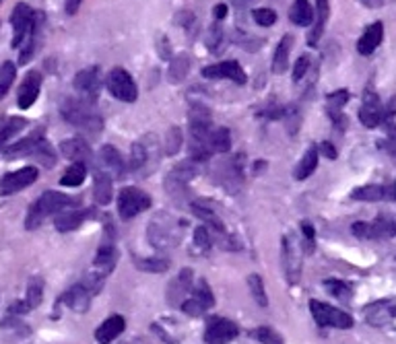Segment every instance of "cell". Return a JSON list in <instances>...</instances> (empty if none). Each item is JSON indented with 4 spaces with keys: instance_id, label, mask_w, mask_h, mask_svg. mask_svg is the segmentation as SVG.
Returning a JSON list of instances; mask_svg holds the SVG:
<instances>
[{
    "instance_id": "cell-1",
    "label": "cell",
    "mask_w": 396,
    "mask_h": 344,
    "mask_svg": "<svg viewBox=\"0 0 396 344\" xmlns=\"http://www.w3.org/2000/svg\"><path fill=\"white\" fill-rule=\"evenodd\" d=\"M60 112L71 126H77L89 134L101 132V118L93 110V103H89L80 97L79 99H64Z\"/></svg>"
},
{
    "instance_id": "cell-2",
    "label": "cell",
    "mask_w": 396,
    "mask_h": 344,
    "mask_svg": "<svg viewBox=\"0 0 396 344\" xmlns=\"http://www.w3.org/2000/svg\"><path fill=\"white\" fill-rule=\"evenodd\" d=\"M73 204V198H68L66 194H60V192H43L40 198L31 204V209L27 212V219H25V229L33 231L40 227L41 223L56 214V212L64 211L66 207Z\"/></svg>"
},
{
    "instance_id": "cell-3",
    "label": "cell",
    "mask_w": 396,
    "mask_h": 344,
    "mask_svg": "<svg viewBox=\"0 0 396 344\" xmlns=\"http://www.w3.org/2000/svg\"><path fill=\"white\" fill-rule=\"evenodd\" d=\"M310 311H312V318L320 328H338V330H349L353 328V318L349 313H345L343 309L338 307L328 306V303H322V301H310Z\"/></svg>"
},
{
    "instance_id": "cell-4",
    "label": "cell",
    "mask_w": 396,
    "mask_h": 344,
    "mask_svg": "<svg viewBox=\"0 0 396 344\" xmlns=\"http://www.w3.org/2000/svg\"><path fill=\"white\" fill-rule=\"evenodd\" d=\"M151 207V196L140 188H122L118 194V212L124 221L135 219L139 212L147 211Z\"/></svg>"
},
{
    "instance_id": "cell-5",
    "label": "cell",
    "mask_w": 396,
    "mask_h": 344,
    "mask_svg": "<svg viewBox=\"0 0 396 344\" xmlns=\"http://www.w3.org/2000/svg\"><path fill=\"white\" fill-rule=\"evenodd\" d=\"M351 231L359 239H392L396 235V223L388 214H380L372 223L365 221L353 223Z\"/></svg>"
},
{
    "instance_id": "cell-6",
    "label": "cell",
    "mask_w": 396,
    "mask_h": 344,
    "mask_svg": "<svg viewBox=\"0 0 396 344\" xmlns=\"http://www.w3.org/2000/svg\"><path fill=\"white\" fill-rule=\"evenodd\" d=\"M105 85H108V91L120 101L135 103L137 97H139V89H137L135 78L130 77V73L124 71V68H112Z\"/></svg>"
},
{
    "instance_id": "cell-7",
    "label": "cell",
    "mask_w": 396,
    "mask_h": 344,
    "mask_svg": "<svg viewBox=\"0 0 396 344\" xmlns=\"http://www.w3.org/2000/svg\"><path fill=\"white\" fill-rule=\"evenodd\" d=\"M301 251L303 249L297 244V239L293 235H285L283 237L281 262H283V270H285V278L291 285L299 283V276H301Z\"/></svg>"
},
{
    "instance_id": "cell-8",
    "label": "cell",
    "mask_w": 396,
    "mask_h": 344,
    "mask_svg": "<svg viewBox=\"0 0 396 344\" xmlns=\"http://www.w3.org/2000/svg\"><path fill=\"white\" fill-rule=\"evenodd\" d=\"M11 25H13V48H19L25 39L31 36L33 31V25H36V13L27 6L19 2L15 9H13V15H11Z\"/></svg>"
},
{
    "instance_id": "cell-9",
    "label": "cell",
    "mask_w": 396,
    "mask_h": 344,
    "mask_svg": "<svg viewBox=\"0 0 396 344\" xmlns=\"http://www.w3.org/2000/svg\"><path fill=\"white\" fill-rule=\"evenodd\" d=\"M194 175H197V167L192 163H179V165H176L172 172L167 173V177H165V190H167V194L172 198H176V200L186 198V186H188V182Z\"/></svg>"
},
{
    "instance_id": "cell-10",
    "label": "cell",
    "mask_w": 396,
    "mask_h": 344,
    "mask_svg": "<svg viewBox=\"0 0 396 344\" xmlns=\"http://www.w3.org/2000/svg\"><path fill=\"white\" fill-rule=\"evenodd\" d=\"M365 313V322L376 328H386V325H395L396 328V299H382L374 301L363 309Z\"/></svg>"
},
{
    "instance_id": "cell-11",
    "label": "cell",
    "mask_w": 396,
    "mask_h": 344,
    "mask_svg": "<svg viewBox=\"0 0 396 344\" xmlns=\"http://www.w3.org/2000/svg\"><path fill=\"white\" fill-rule=\"evenodd\" d=\"M38 167H23L13 173H6L2 179H0V196H11V194H17V192L29 188L36 179H38Z\"/></svg>"
},
{
    "instance_id": "cell-12",
    "label": "cell",
    "mask_w": 396,
    "mask_h": 344,
    "mask_svg": "<svg viewBox=\"0 0 396 344\" xmlns=\"http://www.w3.org/2000/svg\"><path fill=\"white\" fill-rule=\"evenodd\" d=\"M73 83H75V89L79 91L80 99L95 103L99 89H101V75H99L98 66H91V68H85V71L77 73Z\"/></svg>"
},
{
    "instance_id": "cell-13",
    "label": "cell",
    "mask_w": 396,
    "mask_h": 344,
    "mask_svg": "<svg viewBox=\"0 0 396 344\" xmlns=\"http://www.w3.org/2000/svg\"><path fill=\"white\" fill-rule=\"evenodd\" d=\"M239 330L238 325L229 320H223V318H215L211 320L207 325V332H204V343L207 344H227L231 340L238 338Z\"/></svg>"
},
{
    "instance_id": "cell-14",
    "label": "cell",
    "mask_w": 396,
    "mask_h": 344,
    "mask_svg": "<svg viewBox=\"0 0 396 344\" xmlns=\"http://www.w3.org/2000/svg\"><path fill=\"white\" fill-rule=\"evenodd\" d=\"M202 77L204 78H229L238 85H246L248 83V75L244 73V68L239 66L236 60H225L219 64H211L202 68Z\"/></svg>"
},
{
    "instance_id": "cell-15",
    "label": "cell",
    "mask_w": 396,
    "mask_h": 344,
    "mask_svg": "<svg viewBox=\"0 0 396 344\" xmlns=\"http://www.w3.org/2000/svg\"><path fill=\"white\" fill-rule=\"evenodd\" d=\"M359 122L365 128H376L384 122V108L380 103V97L374 91L363 93V103L359 108Z\"/></svg>"
},
{
    "instance_id": "cell-16",
    "label": "cell",
    "mask_w": 396,
    "mask_h": 344,
    "mask_svg": "<svg viewBox=\"0 0 396 344\" xmlns=\"http://www.w3.org/2000/svg\"><path fill=\"white\" fill-rule=\"evenodd\" d=\"M40 89H41V75L40 73H36V71H31L25 80L21 83L19 87V95H17V103H19L21 110H29L33 103H36V99L40 95Z\"/></svg>"
},
{
    "instance_id": "cell-17",
    "label": "cell",
    "mask_w": 396,
    "mask_h": 344,
    "mask_svg": "<svg viewBox=\"0 0 396 344\" xmlns=\"http://www.w3.org/2000/svg\"><path fill=\"white\" fill-rule=\"evenodd\" d=\"M91 299L93 295L85 288L83 283H77L75 287H71L60 299V303H64L66 307H71L75 313H85L89 306H91Z\"/></svg>"
},
{
    "instance_id": "cell-18",
    "label": "cell",
    "mask_w": 396,
    "mask_h": 344,
    "mask_svg": "<svg viewBox=\"0 0 396 344\" xmlns=\"http://www.w3.org/2000/svg\"><path fill=\"white\" fill-rule=\"evenodd\" d=\"M192 276H194V272H192L190 268H184V270L179 272L178 278L174 281V285H170V291H167V301H170L172 306H179V303L186 299V295H190V291H192V287H194Z\"/></svg>"
},
{
    "instance_id": "cell-19",
    "label": "cell",
    "mask_w": 396,
    "mask_h": 344,
    "mask_svg": "<svg viewBox=\"0 0 396 344\" xmlns=\"http://www.w3.org/2000/svg\"><path fill=\"white\" fill-rule=\"evenodd\" d=\"M116 260H118V254H116V248H114V241L110 239V241H103V244L99 246L91 268H93L95 272H99L101 276H108V274L114 270V266H116Z\"/></svg>"
},
{
    "instance_id": "cell-20",
    "label": "cell",
    "mask_w": 396,
    "mask_h": 344,
    "mask_svg": "<svg viewBox=\"0 0 396 344\" xmlns=\"http://www.w3.org/2000/svg\"><path fill=\"white\" fill-rule=\"evenodd\" d=\"M382 39H384V25H382V21H376V23H372V25L363 31V36L359 38V41H357V52H359L361 56L374 54V50L382 43Z\"/></svg>"
},
{
    "instance_id": "cell-21",
    "label": "cell",
    "mask_w": 396,
    "mask_h": 344,
    "mask_svg": "<svg viewBox=\"0 0 396 344\" xmlns=\"http://www.w3.org/2000/svg\"><path fill=\"white\" fill-rule=\"evenodd\" d=\"M60 153L64 155L68 161H73V163H85L87 165V161L91 159V149H89V145L79 138V136H75V138H66L62 145H60Z\"/></svg>"
},
{
    "instance_id": "cell-22",
    "label": "cell",
    "mask_w": 396,
    "mask_h": 344,
    "mask_svg": "<svg viewBox=\"0 0 396 344\" xmlns=\"http://www.w3.org/2000/svg\"><path fill=\"white\" fill-rule=\"evenodd\" d=\"M396 196V192L392 188H386V186H380V184H368V186H361L355 188L351 198L359 200V202H380V200H392Z\"/></svg>"
},
{
    "instance_id": "cell-23",
    "label": "cell",
    "mask_w": 396,
    "mask_h": 344,
    "mask_svg": "<svg viewBox=\"0 0 396 344\" xmlns=\"http://www.w3.org/2000/svg\"><path fill=\"white\" fill-rule=\"evenodd\" d=\"M124 328H126L124 318H122V316H112V318H108V320L95 330V340H98L99 344H112L118 338L120 334L124 332Z\"/></svg>"
},
{
    "instance_id": "cell-24",
    "label": "cell",
    "mask_w": 396,
    "mask_h": 344,
    "mask_svg": "<svg viewBox=\"0 0 396 344\" xmlns=\"http://www.w3.org/2000/svg\"><path fill=\"white\" fill-rule=\"evenodd\" d=\"M328 17H330V2L328 0H316V13H314V27H312V33L308 38V43L310 46H316L324 29H326V23H328Z\"/></svg>"
},
{
    "instance_id": "cell-25",
    "label": "cell",
    "mask_w": 396,
    "mask_h": 344,
    "mask_svg": "<svg viewBox=\"0 0 396 344\" xmlns=\"http://www.w3.org/2000/svg\"><path fill=\"white\" fill-rule=\"evenodd\" d=\"M219 182L229 192H236L241 186L244 177H241V167L236 165V161H227L223 165H219Z\"/></svg>"
},
{
    "instance_id": "cell-26",
    "label": "cell",
    "mask_w": 396,
    "mask_h": 344,
    "mask_svg": "<svg viewBox=\"0 0 396 344\" xmlns=\"http://www.w3.org/2000/svg\"><path fill=\"white\" fill-rule=\"evenodd\" d=\"M149 241L155 248H167L174 241V233H172V225L163 223V219H155L149 227Z\"/></svg>"
},
{
    "instance_id": "cell-27",
    "label": "cell",
    "mask_w": 396,
    "mask_h": 344,
    "mask_svg": "<svg viewBox=\"0 0 396 344\" xmlns=\"http://www.w3.org/2000/svg\"><path fill=\"white\" fill-rule=\"evenodd\" d=\"M291 46H293V36H283L278 41L275 56H273V73L283 75L289 68V54H291Z\"/></svg>"
},
{
    "instance_id": "cell-28",
    "label": "cell",
    "mask_w": 396,
    "mask_h": 344,
    "mask_svg": "<svg viewBox=\"0 0 396 344\" xmlns=\"http://www.w3.org/2000/svg\"><path fill=\"white\" fill-rule=\"evenodd\" d=\"M112 194H114V186H112V177L110 173H95V182H93V198L98 204H110L112 202Z\"/></svg>"
},
{
    "instance_id": "cell-29",
    "label": "cell",
    "mask_w": 396,
    "mask_h": 344,
    "mask_svg": "<svg viewBox=\"0 0 396 344\" xmlns=\"http://www.w3.org/2000/svg\"><path fill=\"white\" fill-rule=\"evenodd\" d=\"M41 140H43V130H38V132H33L31 136L23 138L19 142H15L13 147H9V149L4 151V157L15 159V157H23V155H31L33 153V149L40 145Z\"/></svg>"
},
{
    "instance_id": "cell-30",
    "label": "cell",
    "mask_w": 396,
    "mask_h": 344,
    "mask_svg": "<svg viewBox=\"0 0 396 344\" xmlns=\"http://www.w3.org/2000/svg\"><path fill=\"white\" fill-rule=\"evenodd\" d=\"M190 211L194 212L202 223H207V229L215 231L217 235H225V225L221 223V219L209 207H204L200 202H192L190 204Z\"/></svg>"
},
{
    "instance_id": "cell-31",
    "label": "cell",
    "mask_w": 396,
    "mask_h": 344,
    "mask_svg": "<svg viewBox=\"0 0 396 344\" xmlns=\"http://www.w3.org/2000/svg\"><path fill=\"white\" fill-rule=\"evenodd\" d=\"M207 149L209 153H227L231 149V136L227 128H211L207 138Z\"/></svg>"
},
{
    "instance_id": "cell-32",
    "label": "cell",
    "mask_w": 396,
    "mask_h": 344,
    "mask_svg": "<svg viewBox=\"0 0 396 344\" xmlns=\"http://www.w3.org/2000/svg\"><path fill=\"white\" fill-rule=\"evenodd\" d=\"M289 19L296 23L297 27H308L314 21V9L308 0H293L289 9Z\"/></svg>"
},
{
    "instance_id": "cell-33",
    "label": "cell",
    "mask_w": 396,
    "mask_h": 344,
    "mask_svg": "<svg viewBox=\"0 0 396 344\" xmlns=\"http://www.w3.org/2000/svg\"><path fill=\"white\" fill-rule=\"evenodd\" d=\"M99 157H101V163L105 165V170L114 173L116 177H120V175L124 173V159H122V155H120V151L116 147H112V145L101 147Z\"/></svg>"
},
{
    "instance_id": "cell-34",
    "label": "cell",
    "mask_w": 396,
    "mask_h": 344,
    "mask_svg": "<svg viewBox=\"0 0 396 344\" xmlns=\"http://www.w3.org/2000/svg\"><path fill=\"white\" fill-rule=\"evenodd\" d=\"M87 219V212L85 211H60L54 225L60 233H68V231L79 229L80 223Z\"/></svg>"
},
{
    "instance_id": "cell-35",
    "label": "cell",
    "mask_w": 396,
    "mask_h": 344,
    "mask_svg": "<svg viewBox=\"0 0 396 344\" xmlns=\"http://www.w3.org/2000/svg\"><path fill=\"white\" fill-rule=\"evenodd\" d=\"M318 167V149L316 147H310L306 155L301 157V161H299V165H297L296 170V177L299 182H303L306 177H310L312 173L316 172Z\"/></svg>"
},
{
    "instance_id": "cell-36",
    "label": "cell",
    "mask_w": 396,
    "mask_h": 344,
    "mask_svg": "<svg viewBox=\"0 0 396 344\" xmlns=\"http://www.w3.org/2000/svg\"><path fill=\"white\" fill-rule=\"evenodd\" d=\"M227 46V33L223 29V25H211L209 33H207V48L211 50V54H221L223 48Z\"/></svg>"
},
{
    "instance_id": "cell-37",
    "label": "cell",
    "mask_w": 396,
    "mask_h": 344,
    "mask_svg": "<svg viewBox=\"0 0 396 344\" xmlns=\"http://www.w3.org/2000/svg\"><path fill=\"white\" fill-rule=\"evenodd\" d=\"M85 177H87V167H85V163H73V165L64 172L60 184L66 186V188H77V186H80V184L85 182Z\"/></svg>"
},
{
    "instance_id": "cell-38",
    "label": "cell",
    "mask_w": 396,
    "mask_h": 344,
    "mask_svg": "<svg viewBox=\"0 0 396 344\" xmlns=\"http://www.w3.org/2000/svg\"><path fill=\"white\" fill-rule=\"evenodd\" d=\"M41 299H43V281L36 276V278H31L29 285H27V293H25L23 303L31 311V309H36V307L40 306Z\"/></svg>"
},
{
    "instance_id": "cell-39",
    "label": "cell",
    "mask_w": 396,
    "mask_h": 344,
    "mask_svg": "<svg viewBox=\"0 0 396 344\" xmlns=\"http://www.w3.org/2000/svg\"><path fill=\"white\" fill-rule=\"evenodd\" d=\"M324 287L333 297H337L340 301H351V297H353V287L349 283H345V281L328 278V281H324Z\"/></svg>"
},
{
    "instance_id": "cell-40",
    "label": "cell",
    "mask_w": 396,
    "mask_h": 344,
    "mask_svg": "<svg viewBox=\"0 0 396 344\" xmlns=\"http://www.w3.org/2000/svg\"><path fill=\"white\" fill-rule=\"evenodd\" d=\"M188 71H190V58L186 56V54H179L172 60V66H170V80L172 83H182L186 75H188Z\"/></svg>"
},
{
    "instance_id": "cell-41",
    "label": "cell",
    "mask_w": 396,
    "mask_h": 344,
    "mask_svg": "<svg viewBox=\"0 0 396 344\" xmlns=\"http://www.w3.org/2000/svg\"><path fill=\"white\" fill-rule=\"evenodd\" d=\"M135 266L142 270V272L161 274V272H165L170 268V260L167 258H157V256H153V258H140V260H137Z\"/></svg>"
},
{
    "instance_id": "cell-42",
    "label": "cell",
    "mask_w": 396,
    "mask_h": 344,
    "mask_svg": "<svg viewBox=\"0 0 396 344\" xmlns=\"http://www.w3.org/2000/svg\"><path fill=\"white\" fill-rule=\"evenodd\" d=\"M15 77H17V66L13 62H4L0 66V99L9 93L11 85L15 83Z\"/></svg>"
},
{
    "instance_id": "cell-43",
    "label": "cell",
    "mask_w": 396,
    "mask_h": 344,
    "mask_svg": "<svg viewBox=\"0 0 396 344\" xmlns=\"http://www.w3.org/2000/svg\"><path fill=\"white\" fill-rule=\"evenodd\" d=\"M248 287H250V293H252V297H254V301H256L258 306L260 307L269 306L266 291H264V283H262V278H260L258 274H250V276H248Z\"/></svg>"
},
{
    "instance_id": "cell-44",
    "label": "cell",
    "mask_w": 396,
    "mask_h": 344,
    "mask_svg": "<svg viewBox=\"0 0 396 344\" xmlns=\"http://www.w3.org/2000/svg\"><path fill=\"white\" fill-rule=\"evenodd\" d=\"M252 336L256 338L260 344H285V340L281 338L275 328H269V325H260L252 332Z\"/></svg>"
},
{
    "instance_id": "cell-45",
    "label": "cell",
    "mask_w": 396,
    "mask_h": 344,
    "mask_svg": "<svg viewBox=\"0 0 396 344\" xmlns=\"http://www.w3.org/2000/svg\"><path fill=\"white\" fill-rule=\"evenodd\" d=\"M192 297L194 299H198L202 306L207 307H213L215 306V297H213V291H211V287L207 285V281H198L197 285L192 287Z\"/></svg>"
},
{
    "instance_id": "cell-46",
    "label": "cell",
    "mask_w": 396,
    "mask_h": 344,
    "mask_svg": "<svg viewBox=\"0 0 396 344\" xmlns=\"http://www.w3.org/2000/svg\"><path fill=\"white\" fill-rule=\"evenodd\" d=\"M21 128H25V120L23 118H9L2 126H0V147L13 136L17 134Z\"/></svg>"
},
{
    "instance_id": "cell-47",
    "label": "cell",
    "mask_w": 396,
    "mask_h": 344,
    "mask_svg": "<svg viewBox=\"0 0 396 344\" xmlns=\"http://www.w3.org/2000/svg\"><path fill=\"white\" fill-rule=\"evenodd\" d=\"M147 159H149V151L142 142H135L132 149H130V170H140L147 165Z\"/></svg>"
},
{
    "instance_id": "cell-48",
    "label": "cell",
    "mask_w": 396,
    "mask_h": 344,
    "mask_svg": "<svg viewBox=\"0 0 396 344\" xmlns=\"http://www.w3.org/2000/svg\"><path fill=\"white\" fill-rule=\"evenodd\" d=\"M211 244H213V239H211V233L207 227L194 229V254H207L211 249Z\"/></svg>"
},
{
    "instance_id": "cell-49",
    "label": "cell",
    "mask_w": 396,
    "mask_h": 344,
    "mask_svg": "<svg viewBox=\"0 0 396 344\" xmlns=\"http://www.w3.org/2000/svg\"><path fill=\"white\" fill-rule=\"evenodd\" d=\"M182 147V130L178 126L170 128L167 130V136H165V153L167 155H176Z\"/></svg>"
},
{
    "instance_id": "cell-50",
    "label": "cell",
    "mask_w": 396,
    "mask_h": 344,
    "mask_svg": "<svg viewBox=\"0 0 396 344\" xmlns=\"http://www.w3.org/2000/svg\"><path fill=\"white\" fill-rule=\"evenodd\" d=\"M252 17H254L256 25H260V27H271V25L277 23V13L273 9H256L252 13Z\"/></svg>"
},
{
    "instance_id": "cell-51",
    "label": "cell",
    "mask_w": 396,
    "mask_h": 344,
    "mask_svg": "<svg viewBox=\"0 0 396 344\" xmlns=\"http://www.w3.org/2000/svg\"><path fill=\"white\" fill-rule=\"evenodd\" d=\"M301 231H303V246H301V249L306 254H312L314 248H316V231H314V227L310 223H306V221L301 223Z\"/></svg>"
},
{
    "instance_id": "cell-52",
    "label": "cell",
    "mask_w": 396,
    "mask_h": 344,
    "mask_svg": "<svg viewBox=\"0 0 396 344\" xmlns=\"http://www.w3.org/2000/svg\"><path fill=\"white\" fill-rule=\"evenodd\" d=\"M179 307H182V311L188 313V316H202V313L207 311V307L202 306L198 299H194V297H186V299L179 303Z\"/></svg>"
},
{
    "instance_id": "cell-53",
    "label": "cell",
    "mask_w": 396,
    "mask_h": 344,
    "mask_svg": "<svg viewBox=\"0 0 396 344\" xmlns=\"http://www.w3.org/2000/svg\"><path fill=\"white\" fill-rule=\"evenodd\" d=\"M308 68H310V56H301L296 62V66H293V80L297 83V80H301L306 77Z\"/></svg>"
},
{
    "instance_id": "cell-54",
    "label": "cell",
    "mask_w": 396,
    "mask_h": 344,
    "mask_svg": "<svg viewBox=\"0 0 396 344\" xmlns=\"http://www.w3.org/2000/svg\"><path fill=\"white\" fill-rule=\"evenodd\" d=\"M320 153L324 155V157H328V159H337L338 157L335 145H333V142H328V140H324V142L320 145Z\"/></svg>"
},
{
    "instance_id": "cell-55",
    "label": "cell",
    "mask_w": 396,
    "mask_h": 344,
    "mask_svg": "<svg viewBox=\"0 0 396 344\" xmlns=\"http://www.w3.org/2000/svg\"><path fill=\"white\" fill-rule=\"evenodd\" d=\"M396 115V97H392L390 101H388V105L384 108V120H392Z\"/></svg>"
},
{
    "instance_id": "cell-56",
    "label": "cell",
    "mask_w": 396,
    "mask_h": 344,
    "mask_svg": "<svg viewBox=\"0 0 396 344\" xmlns=\"http://www.w3.org/2000/svg\"><path fill=\"white\" fill-rule=\"evenodd\" d=\"M80 2H83V0H64V4H66V13H68L71 17L79 11Z\"/></svg>"
},
{
    "instance_id": "cell-57",
    "label": "cell",
    "mask_w": 396,
    "mask_h": 344,
    "mask_svg": "<svg viewBox=\"0 0 396 344\" xmlns=\"http://www.w3.org/2000/svg\"><path fill=\"white\" fill-rule=\"evenodd\" d=\"M213 17L217 21H223L227 17V6L225 4H217L215 9H213Z\"/></svg>"
},
{
    "instance_id": "cell-58",
    "label": "cell",
    "mask_w": 396,
    "mask_h": 344,
    "mask_svg": "<svg viewBox=\"0 0 396 344\" xmlns=\"http://www.w3.org/2000/svg\"><path fill=\"white\" fill-rule=\"evenodd\" d=\"M170 43H167V39L163 38V36H159V54L163 58H170Z\"/></svg>"
},
{
    "instance_id": "cell-59",
    "label": "cell",
    "mask_w": 396,
    "mask_h": 344,
    "mask_svg": "<svg viewBox=\"0 0 396 344\" xmlns=\"http://www.w3.org/2000/svg\"><path fill=\"white\" fill-rule=\"evenodd\" d=\"M256 0H231V4L238 9V11H244V9H248L250 4H254Z\"/></svg>"
},
{
    "instance_id": "cell-60",
    "label": "cell",
    "mask_w": 396,
    "mask_h": 344,
    "mask_svg": "<svg viewBox=\"0 0 396 344\" xmlns=\"http://www.w3.org/2000/svg\"><path fill=\"white\" fill-rule=\"evenodd\" d=\"M361 2H363L365 6H374V9H376V6H382V0H361Z\"/></svg>"
},
{
    "instance_id": "cell-61",
    "label": "cell",
    "mask_w": 396,
    "mask_h": 344,
    "mask_svg": "<svg viewBox=\"0 0 396 344\" xmlns=\"http://www.w3.org/2000/svg\"><path fill=\"white\" fill-rule=\"evenodd\" d=\"M395 192H396V186H395Z\"/></svg>"
}]
</instances>
